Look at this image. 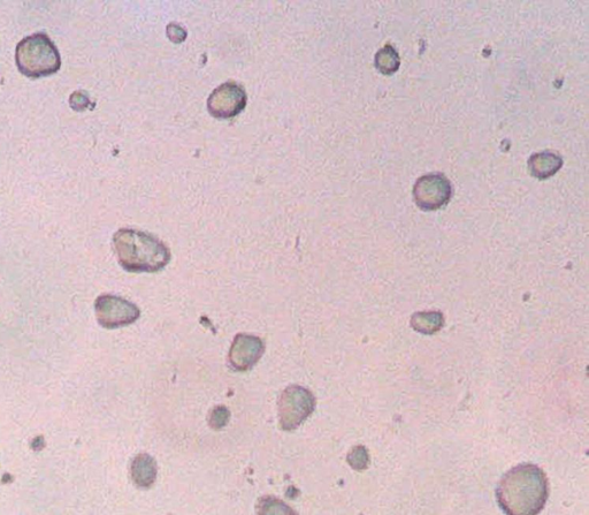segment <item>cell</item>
<instances>
[{"instance_id":"6da1fadb","label":"cell","mask_w":589,"mask_h":515,"mask_svg":"<svg viewBox=\"0 0 589 515\" xmlns=\"http://www.w3.org/2000/svg\"><path fill=\"white\" fill-rule=\"evenodd\" d=\"M549 497V482L542 469L522 464L504 474L496 489V499L507 515H538Z\"/></svg>"},{"instance_id":"7a4b0ae2","label":"cell","mask_w":589,"mask_h":515,"mask_svg":"<svg viewBox=\"0 0 589 515\" xmlns=\"http://www.w3.org/2000/svg\"><path fill=\"white\" fill-rule=\"evenodd\" d=\"M114 251L128 272H158L171 261V252L151 234L121 229L113 237Z\"/></svg>"},{"instance_id":"3957f363","label":"cell","mask_w":589,"mask_h":515,"mask_svg":"<svg viewBox=\"0 0 589 515\" xmlns=\"http://www.w3.org/2000/svg\"><path fill=\"white\" fill-rule=\"evenodd\" d=\"M20 73L30 79L50 77L61 67L60 53L48 35L38 33L26 37L15 50Z\"/></svg>"},{"instance_id":"277c9868","label":"cell","mask_w":589,"mask_h":515,"mask_svg":"<svg viewBox=\"0 0 589 515\" xmlns=\"http://www.w3.org/2000/svg\"><path fill=\"white\" fill-rule=\"evenodd\" d=\"M316 410V398L300 385L288 386L279 399L280 427L293 431L307 421Z\"/></svg>"},{"instance_id":"5b68a950","label":"cell","mask_w":589,"mask_h":515,"mask_svg":"<svg viewBox=\"0 0 589 515\" xmlns=\"http://www.w3.org/2000/svg\"><path fill=\"white\" fill-rule=\"evenodd\" d=\"M99 325L105 329H118L135 323L141 316L139 307L116 295H101L95 302Z\"/></svg>"},{"instance_id":"8992f818","label":"cell","mask_w":589,"mask_h":515,"mask_svg":"<svg viewBox=\"0 0 589 515\" xmlns=\"http://www.w3.org/2000/svg\"><path fill=\"white\" fill-rule=\"evenodd\" d=\"M453 196L450 180L441 173L420 177L413 187V199L424 211H435L446 207Z\"/></svg>"},{"instance_id":"52a82bcc","label":"cell","mask_w":589,"mask_h":515,"mask_svg":"<svg viewBox=\"0 0 589 515\" xmlns=\"http://www.w3.org/2000/svg\"><path fill=\"white\" fill-rule=\"evenodd\" d=\"M247 94L235 82H226L214 90L208 100V109L213 117L231 119L246 109Z\"/></svg>"},{"instance_id":"ba28073f","label":"cell","mask_w":589,"mask_h":515,"mask_svg":"<svg viewBox=\"0 0 589 515\" xmlns=\"http://www.w3.org/2000/svg\"><path fill=\"white\" fill-rule=\"evenodd\" d=\"M265 351L263 340L251 335H237L234 339L231 351H229V363L236 371H248L254 368L262 359Z\"/></svg>"},{"instance_id":"9c48e42d","label":"cell","mask_w":589,"mask_h":515,"mask_svg":"<svg viewBox=\"0 0 589 515\" xmlns=\"http://www.w3.org/2000/svg\"><path fill=\"white\" fill-rule=\"evenodd\" d=\"M132 479L137 488L149 489L157 479L158 468L156 460L149 454H139L132 463Z\"/></svg>"},{"instance_id":"30bf717a","label":"cell","mask_w":589,"mask_h":515,"mask_svg":"<svg viewBox=\"0 0 589 515\" xmlns=\"http://www.w3.org/2000/svg\"><path fill=\"white\" fill-rule=\"evenodd\" d=\"M563 158L552 151L534 154L529 159V169L534 178L546 180L562 169Z\"/></svg>"},{"instance_id":"8fae6325","label":"cell","mask_w":589,"mask_h":515,"mask_svg":"<svg viewBox=\"0 0 589 515\" xmlns=\"http://www.w3.org/2000/svg\"><path fill=\"white\" fill-rule=\"evenodd\" d=\"M410 323L413 330L431 336L443 328L445 318L440 312L416 313L412 315Z\"/></svg>"},{"instance_id":"7c38bea8","label":"cell","mask_w":589,"mask_h":515,"mask_svg":"<svg viewBox=\"0 0 589 515\" xmlns=\"http://www.w3.org/2000/svg\"><path fill=\"white\" fill-rule=\"evenodd\" d=\"M377 70L384 75H393L400 70L401 58L393 45L387 44L377 52L374 58Z\"/></svg>"},{"instance_id":"4fadbf2b","label":"cell","mask_w":589,"mask_h":515,"mask_svg":"<svg viewBox=\"0 0 589 515\" xmlns=\"http://www.w3.org/2000/svg\"><path fill=\"white\" fill-rule=\"evenodd\" d=\"M256 513L257 515H298L292 507L274 496L259 498Z\"/></svg>"},{"instance_id":"5bb4252c","label":"cell","mask_w":589,"mask_h":515,"mask_svg":"<svg viewBox=\"0 0 589 515\" xmlns=\"http://www.w3.org/2000/svg\"><path fill=\"white\" fill-rule=\"evenodd\" d=\"M348 463L355 471H364L370 463L369 452L362 445L356 446L348 454Z\"/></svg>"},{"instance_id":"9a60e30c","label":"cell","mask_w":589,"mask_h":515,"mask_svg":"<svg viewBox=\"0 0 589 515\" xmlns=\"http://www.w3.org/2000/svg\"><path fill=\"white\" fill-rule=\"evenodd\" d=\"M231 418V413L224 406L214 408L210 415V426L213 429L219 430L224 428Z\"/></svg>"}]
</instances>
